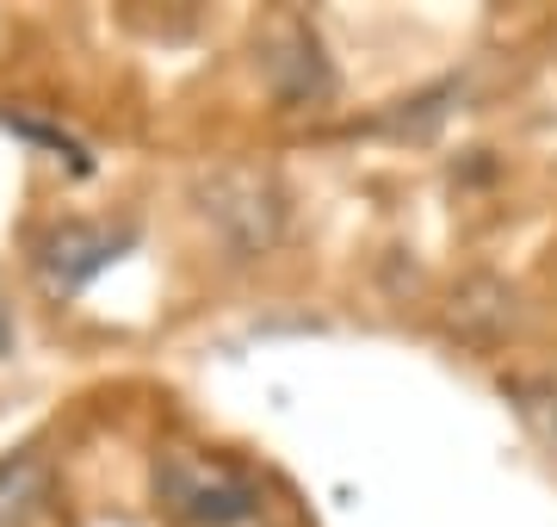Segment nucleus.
<instances>
[{"instance_id": "f257e3e1", "label": "nucleus", "mask_w": 557, "mask_h": 527, "mask_svg": "<svg viewBox=\"0 0 557 527\" xmlns=\"http://www.w3.org/2000/svg\"><path fill=\"white\" fill-rule=\"evenodd\" d=\"M156 503L180 527H242L260 515V485L248 471L205 459V453H161L156 459Z\"/></svg>"}, {"instance_id": "f03ea898", "label": "nucleus", "mask_w": 557, "mask_h": 527, "mask_svg": "<svg viewBox=\"0 0 557 527\" xmlns=\"http://www.w3.org/2000/svg\"><path fill=\"white\" fill-rule=\"evenodd\" d=\"M199 211L236 261L267 255V248L278 243V230H285V193H278V181L260 174V168H218V174L199 186Z\"/></svg>"}, {"instance_id": "7ed1b4c3", "label": "nucleus", "mask_w": 557, "mask_h": 527, "mask_svg": "<svg viewBox=\"0 0 557 527\" xmlns=\"http://www.w3.org/2000/svg\"><path fill=\"white\" fill-rule=\"evenodd\" d=\"M260 75L285 106H317L335 94V62L322 57V38L304 20H278L260 44Z\"/></svg>"}, {"instance_id": "20e7f679", "label": "nucleus", "mask_w": 557, "mask_h": 527, "mask_svg": "<svg viewBox=\"0 0 557 527\" xmlns=\"http://www.w3.org/2000/svg\"><path fill=\"white\" fill-rule=\"evenodd\" d=\"M131 243L124 230H106V223H57V230H44L38 236V280L44 292H57V298H75L81 285L106 273V267L119 261V248Z\"/></svg>"}, {"instance_id": "39448f33", "label": "nucleus", "mask_w": 557, "mask_h": 527, "mask_svg": "<svg viewBox=\"0 0 557 527\" xmlns=\"http://www.w3.org/2000/svg\"><path fill=\"white\" fill-rule=\"evenodd\" d=\"M57 497V466L50 453H7L0 459V527H32Z\"/></svg>"}, {"instance_id": "423d86ee", "label": "nucleus", "mask_w": 557, "mask_h": 527, "mask_svg": "<svg viewBox=\"0 0 557 527\" xmlns=\"http://www.w3.org/2000/svg\"><path fill=\"white\" fill-rule=\"evenodd\" d=\"M508 397L520 404V416L533 422V434L557 453V379H515Z\"/></svg>"}]
</instances>
